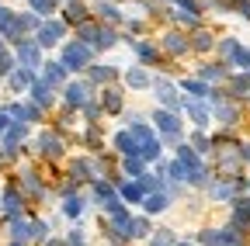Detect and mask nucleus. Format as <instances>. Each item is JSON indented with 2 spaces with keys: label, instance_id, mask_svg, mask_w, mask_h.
Segmentation results:
<instances>
[{
  "label": "nucleus",
  "instance_id": "32",
  "mask_svg": "<svg viewBox=\"0 0 250 246\" xmlns=\"http://www.w3.org/2000/svg\"><path fill=\"white\" fill-rule=\"evenodd\" d=\"M136 184L143 188V194H153V191H160V180H156V177H149V173H143Z\"/></svg>",
  "mask_w": 250,
  "mask_h": 246
},
{
  "label": "nucleus",
  "instance_id": "24",
  "mask_svg": "<svg viewBox=\"0 0 250 246\" xmlns=\"http://www.w3.org/2000/svg\"><path fill=\"white\" fill-rule=\"evenodd\" d=\"M115 76H118L115 66H94V70H90V83H111Z\"/></svg>",
  "mask_w": 250,
  "mask_h": 246
},
{
  "label": "nucleus",
  "instance_id": "3",
  "mask_svg": "<svg viewBox=\"0 0 250 246\" xmlns=\"http://www.w3.org/2000/svg\"><path fill=\"white\" fill-rule=\"evenodd\" d=\"M240 239H243V229H236V226L198 232V243H202V246H240Z\"/></svg>",
  "mask_w": 250,
  "mask_h": 246
},
{
  "label": "nucleus",
  "instance_id": "16",
  "mask_svg": "<svg viewBox=\"0 0 250 246\" xmlns=\"http://www.w3.org/2000/svg\"><path fill=\"white\" fill-rule=\"evenodd\" d=\"M7 76H11V87H14V90H24L31 80H35V70H28V66H14Z\"/></svg>",
  "mask_w": 250,
  "mask_h": 246
},
{
  "label": "nucleus",
  "instance_id": "44",
  "mask_svg": "<svg viewBox=\"0 0 250 246\" xmlns=\"http://www.w3.org/2000/svg\"><path fill=\"white\" fill-rule=\"evenodd\" d=\"M70 246H83V232H70Z\"/></svg>",
  "mask_w": 250,
  "mask_h": 246
},
{
  "label": "nucleus",
  "instance_id": "30",
  "mask_svg": "<svg viewBox=\"0 0 250 246\" xmlns=\"http://www.w3.org/2000/svg\"><path fill=\"white\" fill-rule=\"evenodd\" d=\"M212 45H215V42H212V35H208V32H198V35L191 38V49H198V52H208Z\"/></svg>",
  "mask_w": 250,
  "mask_h": 246
},
{
  "label": "nucleus",
  "instance_id": "36",
  "mask_svg": "<svg viewBox=\"0 0 250 246\" xmlns=\"http://www.w3.org/2000/svg\"><path fill=\"white\" fill-rule=\"evenodd\" d=\"M198 76H202V80H223V66H202Z\"/></svg>",
  "mask_w": 250,
  "mask_h": 246
},
{
  "label": "nucleus",
  "instance_id": "5",
  "mask_svg": "<svg viewBox=\"0 0 250 246\" xmlns=\"http://www.w3.org/2000/svg\"><path fill=\"white\" fill-rule=\"evenodd\" d=\"M59 38H62V24L59 21H39V28H35V45L39 49H52Z\"/></svg>",
  "mask_w": 250,
  "mask_h": 246
},
{
  "label": "nucleus",
  "instance_id": "39",
  "mask_svg": "<svg viewBox=\"0 0 250 246\" xmlns=\"http://www.w3.org/2000/svg\"><path fill=\"white\" fill-rule=\"evenodd\" d=\"M45 232H49L45 222H31V239H45Z\"/></svg>",
  "mask_w": 250,
  "mask_h": 246
},
{
  "label": "nucleus",
  "instance_id": "4",
  "mask_svg": "<svg viewBox=\"0 0 250 246\" xmlns=\"http://www.w3.org/2000/svg\"><path fill=\"white\" fill-rule=\"evenodd\" d=\"M132 139H136L139 149H143V152H139L143 160H156V156H160V142H156V135L143 125V121H136V125H132Z\"/></svg>",
  "mask_w": 250,
  "mask_h": 246
},
{
  "label": "nucleus",
  "instance_id": "31",
  "mask_svg": "<svg viewBox=\"0 0 250 246\" xmlns=\"http://www.w3.org/2000/svg\"><path fill=\"white\" fill-rule=\"evenodd\" d=\"M70 173H73V177H77V184H80V180H90V173H94V170H90V163L77 160V163L70 167Z\"/></svg>",
  "mask_w": 250,
  "mask_h": 246
},
{
  "label": "nucleus",
  "instance_id": "42",
  "mask_svg": "<svg viewBox=\"0 0 250 246\" xmlns=\"http://www.w3.org/2000/svg\"><path fill=\"white\" fill-rule=\"evenodd\" d=\"M80 108L87 111V118H98V114H101V108H98V104H94V101H87V104H80Z\"/></svg>",
  "mask_w": 250,
  "mask_h": 246
},
{
  "label": "nucleus",
  "instance_id": "10",
  "mask_svg": "<svg viewBox=\"0 0 250 246\" xmlns=\"http://www.w3.org/2000/svg\"><path fill=\"white\" fill-rule=\"evenodd\" d=\"M28 87H31V104H35V108H49L52 104V87H45L39 76L31 80Z\"/></svg>",
  "mask_w": 250,
  "mask_h": 246
},
{
  "label": "nucleus",
  "instance_id": "7",
  "mask_svg": "<svg viewBox=\"0 0 250 246\" xmlns=\"http://www.w3.org/2000/svg\"><path fill=\"white\" fill-rule=\"evenodd\" d=\"M0 211H4L7 219H18V215L24 211V198H21V191L7 188L4 194H0Z\"/></svg>",
  "mask_w": 250,
  "mask_h": 246
},
{
  "label": "nucleus",
  "instance_id": "25",
  "mask_svg": "<svg viewBox=\"0 0 250 246\" xmlns=\"http://www.w3.org/2000/svg\"><path fill=\"white\" fill-rule=\"evenodd\" d=\"M215 114H219V121H226V125H233V121H236V104H229V101H219L215 104Z\"/></svg>",
  "mask_w": 250,
  "mask_h": 246
},
{
  "label": "nucleus",
  "instance_id": "6",
  "mask_svg": "<svg viewBox=\"0 0 250 246\" xmlns=\"http://www.w3.org/2000/svg\"><path fill=\"white\" fill-rule=\"evenodd\" d=\"M14 49H18V59H21V66H28V70H39V45H35V38H18L14 42Z\"/></svg>",
  "mask_w": 250,
  "mask_h": 246
},
{
  "label": "nucleus",
  "instance_id": "17",
  "mask_svg": "<svg viewBox=\"0 0 250 246\" xmlns=\"http://www.w3.org/2000/svg\"><path fill=\"white\" fill-rule=\"evenodd\" d=\"M153 121H156V125H160L164 132H181V118H177V114H170V111H164V108L153 114Z\"/></svg>",
  "mask_w": 250,
  "mask_h": 246
},
{
  "label": "nucleus",
  "instance_id": "29",
  "mask_svg": "<svg viewBox=\"0 0 250 246\" xmlns=\"http://www.w3.org/2000/svg\"><path fill=\"white\" fill-rule=\"evenodd\" d=\"M184 90H188V94H195V97H208L205 80H184Z\"/></svg>",
  "mask_w": 250,
  "mask_h": 246
},
{
  "label": "nucleus",
  "instance_id": "20",
  "mask_svg": "<svg viewBox=\"0 0 250 246\" xmlns=\"http://www.w3.org/2000/svg\"><path fill=\"white\" fill-rule=\"evenodd\" d=\"M164 45H167V52H174V56H184L188 49H191V45H188V38H184L181 32H170V35L164 38Z\"/></svg>",
  "mask_w": 250,
  "mask_h": 246
},
{
  "label": "nucleus",
  "instance_id": "22",
  "mask_svg": "<svg viewBox=\"0 0 250 246\" xmlns=\"http://www.w3.org/2000/svg\"><path fill=\"white\" fill-rule=\"evenodd\" d=\"M94 198H98L104 208H108L111 201H118V198H115V188H111V184H104V180H94Z\"/></svg>",
  "mask_w": 250,
  "mask_h": 246
},
{
  "label": "nucleus",
  "instance_id": "43",
  "mask_svg": "<svg viewBox=\"0 0 250 246\" xmlns=\"http://www.w3.org/2000/svg\"><path fill=\"white\" fill-rule=\"evenodd\" d=\"M7 125H11V114H7V111H0V135H4Z\"/></svg>",
  "mask_w": 250,
  "mask_h": 246
},
{
  "label": "nucleus",
  "instance_id": "14",
  "mask_svg": "<svg viewBox=\"0 0 250 246\" xmlns=\"http://www.w3.org/2000/svg\"><path fill=\"white\" fill-rule=\"evenodd\" d=\"M181 108H184L188 114L195 118V125H202V129L208 125V108H205L202 101H181Z\"/></svg>",
  "mask_w": 250,
  "mask_h": 246
},
{
  "label": "nucleus",
  "instance_id": "47",
  "mask_svg": "<svg viewBox=\"0 0 250 246\" xmlns=\"http://www.w3.org/2000/svg\"><path fill=\"white\" fill-rule=\"evenodd\" d=\"M174 246H191V243H174Z\"/></svg>",
  "mask_w": 250,
  "mask_h": 246
},
{
  "label": "nucleus",
  "instance_id": "21",
  "mask_svg": "<svg viewBox=\"0 0 250 246\" xmlns=\"http://www.w3.org/2000/svg\"><path fill=\"white\" fill-rule=\"evenodd\" d=\"M80 38H83V45L90 49H98V38H101V28L98 24H90V21H80Z\"/></svg>",
  "mask_w": 250,
  "mask_h": 246
},
{
  "label": "nucleus",
  "instance_id": "15",
  "mask_svg": "<svg viewBox=\"0 0 250 246\" xmlns=\"http://www.w3.org/2000/svg\"><path fill=\"white\" fill-rule=\"evenodd\" d=\"M125 239H149V215H146V219H129Z\"/></svg>",
  "mask_w": 250,
  "mask_h": 246
},
{
  "label": "nucleus",
  "instance_id": "48",
  "mask_svg": "<svg viewBox=\"0 0 250 246\" xmlns=\"http://www.w3.org/2000/svg\"><path fill=\"white\" fill-rule=\"evenodd\" d=\"M11 246H24V243H11Z\"/></svg>",
  "mask_w": 250,
  "mask_h": 246
},
{
  "label": "nucleus",
  "instance_id": "8",
  "mask_svg": "<svg viewBox=\"0 0 250 246\" xmlns=\"http://www.w3.org/2000/svg\"><path fill=\"white\" fill-rule=\"evenodd\" d=\"M153 87H156V94H160V101H164V111H177V108H181V97H177L174 83H167V80H156Z\"/></svg>",
  "mask_w": 250,
  "mask_h": 246
},
{
  "label": "nucleus",
  "instance_id": "45",
  "mask_svg": "<svg viewBox=\"0 0 250 246\" xmlns=\"http://www.w3.org/2000/svg\"><path fill=\"white\" fill-rule=\"evenodd\" d=\"M49 246H66V239H49Z\"/></svg>",
  "mask_w": 250,
  "mask_h": 246
},
{
  "label": "nucleus",
  "instance_id": "1",
  "mask_svg": "<svg viewBox=\"0 0 250 246\" xmlns=\"http://www.w3.org/2000/svg\"><path fill=\"white\" fill-rule=\"evenodd\" d=\"M177 163L188 170V180H191V184H198V188H205V184H208V170H205L202 156H198L191 146H177Z\"/></svg>",
  "mask_w": 250,
  "mask_h": 246
},
{
  "label": "nucleus",
  "instance_id": "34",
  "mask_svg": "<svg viewBox=\"0 0 250 246\" xmlns=\"http://www.w3.org/2000/svg\"><path fill=\"white\" fill-rule=\"evenodd\" d=\"M149 246H174V232H153Z\"/></svg>",
  "mask_w": 250,
  "mask_h": 246
},
{
  "label": "nucleus",
  "instance_id": "27",
  "mask_svg": "<svg viewBox=\"0 0 250 246\" xmlns=\"http://www.w3.org/2000/svg\"><path fill=\"white\" fill-rule=\"evenodd\" d=\"M125 83L136 87V90H143V87H149V73L146 70H129V73H125Z\"/></svg>",
  "mask_w": 250,
  "mask_h": 246
},
{
  "label": "nucleus",
  "instance_id": "19",
  "mask_svg": "<svg viewBox=\"0 0 250 246\" xmlns=\"http://www.w3.org/2000/svg\"><path fill=\"white\" fill-rule=\"evenodd\" d=\"M7 229H11L14 243H28V239H31V222H24L21 215H18V219H11V226H7Z\"/></svg>",
  "mask_w": 250,
  "mask_h": 246
},
{
  "label": "nucleus",
  "instance_id": "12",
  "mask_svg": "<svg viewBox=\"0 0 250 246\" xmlns=\"http://www.w3.org/2000/svg\"><path fill=\"white\" fill-rule=\"evenodd\" d=\"M7 114L14 118V121H39V114H42V108H35V104H11L7 108Z\"/></svg>",
  "mask_w": 250,
  "mask_h": 246
},
{
  "label": "nucleus",
  "instance_id": "2",
  "mask_svg": "<svg viewBox=\"0 0 250 246\" xmlns=\"http://www.w3.org/2000/svg\"><path fill=\"white\" fill-rule=\"evenodd\" d=\"M59 66L66 70V73H80L90 66V49L83 42H66L62 45V56H59Z\"/></svg>",
  "mask_w": 250,
  "mask_h": 246
},
{
  "label": "nucleus",
  "instance_id": "46",
  "mask_svg": "<svg viewBox=\"0 0 250 246\" xmlns=\"http://www.w3.org/2000/svg\"><path fill=\"white\" fill-rule=\"evenodd\" d=\"M243 160H247V163H250V146H243Z\"/></svg>",
  "mask_w": 250,
  "mask_h": 246
},
{
  "label": "nucleus",
  "instance_id": "26",
  "mask_svg": "<svg viewBox=\"0 0 250 246\" xmlns=\"http://www.w3.org/2000/svg\"><path fill=\"white\" fill-rule=\"evenodd\" d=\"M118 194H122L125 201H143V198H146L139 184H122V180H118Z\"/></svg>",
  "mask_w": 250,
  "mask_h": 246
},
{
  "label": "nucleus",
  "instance_id": "33",
  "mask_svg": "<svg viewBox=\"0 0 250 246\" xmlns=\"http://www.w3.org/2000/svg\"><path fill=\"white\" fill-rule=\"evenodd\" d=\"M104 97H108V101H104V108H108L111 114H118V111H122V94H118V90H108Z\"/></svg>",
  "mask_w": 250,
  "mask_h": 246
},
{
  "label": "nucleus",
  "instance_id": "18",
  "mask_svg": "<svg viewBox=\"0 0 250 246\" xmlns=\"http://www.w3.org/2000/svg\"><path fill=\"white\" fill-rule=\"evenodd\" d=\"M39 149L45 152V156H59V152H62V142H59V135L42 132V135H39Z\"/></svg>",
  "mask_w": 250,
  "mask_h": 246
},
{
  "label": "nucleus",
  "instance_id": "28",
  "mask_svg": "<svg viewBox=\"0 0 250 246\" xmlns=\"http://www.w3.org/2000/svg\"><path fill=\"white\" fill-rule=\"evenodd\" d=\"M62 211H66V219H80V211H83V201L77 194H66V201H62Z\"/></svg>",
  "mask_w": 250,
  "mask_h": 246
},
{
  "label": "nucleus",
  "instance_id": "13",
  "mask_svg": "<svg viewBox=\"0 0 250 246\" xmlns=\"http://www.w3.org/2000/svg\"><path fill=\"white\" fill-rule=\"evenodd\" d=\"M115 149L122 152V156H139V152H143L139 142L132 139V132H118V135H115ZM139 160H143V156H139Z\"/></svg>",
  "mask_w": 250,
  "mask_h": 246
},
{
  "label": "nucleus",
  "instance_id": "38",
  "mask_svg": "<svg viewBox=\"0 0 250 246\" xmlns=\"http://www.w3.org/2000/svg\"><path fill=\"white\" fill-rule=\"evenodd\" d=\"M191 149H195L198 156H202V152H208V149H212V142H208V139H205V135L198 132V135H195V142H191Z\"/></svg>",
  "mask_w": 250,
  "mask_h": 246
},
{
  "label": "nucleus",
  "instance_id": "49",
  "mask_svg": "<svg viewBox=\"0 0 250 246\" xmlns=\"http://www.w3.org/2000/svg\"><path fill=\"white\" fill-rule=\"evenodd\" d=\"M247 188H250V184H247Z\"/></svg>",
  "mask_w": 250,
  "mask_h": 246
},
{
  "label": "nucleus",
  "instance_id": "11",
  "mask_svg": "<svg viewBox=\"0 0 250 246\" xmlns=\"http://www.w3.org/2000/svg\"><path fill=\"white\" fill-rule=\"evenodd\" d=\"M90 101V83H70L66 87V104L70 108H80Z\"/></svg>",
  "mask_w": 250,
  "mask_h": 246
},
{
  "label": "nucleus",
  "instance_id": "37",
  "mask_svg": "<svg viewBox=\"0 0 250 246\" xmlns=\"http://www.w3.org/2000/svg\"><path fill=\"white\" fill-rule=\"evenodd\" d=\"M136 52H139V59H146V63H153V59H156V49L146 45V42H136Z\"/></svg>",
  "mask_w": 250,
  "mask_h": 246
},
{
  "label": "nucleus",
  "instance_id": "9",
  "mask_svg": "<svg viewBox=\"0 0 250 246\" xmlns=\"http://www.w3.org/2000/svg\"><path fill=\"white\" fill-rule=\"evenodd\" d=\"M143 208H146V215H160V211H167V208H170V194L153 191V194H146V198H143Z\"/></svg>",
  "mask_w": 250,
  "mask_h": 246
},
{
  "label": "nucleus",
  "instance_id": "41",
  "mask_svg": "<svg viewBox=\"0 0 250 246\" xmlns=\"http://www.w3.org/2000/svg\"><path fill=\"white\" fill-rule=\"evenodd\" d=\"M170 177H177V180H188V170H184V167L174 160V163H170Z\"/></svg>",
  "mask_w": 250,
  "mask_h": 246
},
{
  "label": "nucleus",
  "instance_id": "23",
  "mask_svg": "<svg viewBox=\"0 0 250 246\" xmlns=\"http://www.w3.org/2000/svg\"><path fill=\"white\" fill-rule=\"evenodd\" d=\"M42 70H45V80H42L45 87H59V83H62V76H66V70H62L59 63H45Z\"/></svg>",
  "mask_w": 250,
  "mask_h": 246
},
{
  "label": "nucleus",
  "instance_id": "40",
  "mask_svg": "<svg viewBox=\"0 0 250 246\" xmlns=\"http://www.w3.org/2000/svg\"><path fill=\"white\" fill-rule=\"evenodd\" d=\"M233 90H236V94H247V90H250V76H236L233 80Z\"/></svg>",
  "mask_w": 250,
  "mask_h": 246
},
{
  "label": "nucleus",
  "instance_id": "35",
  "mask_svg": "<svg viewBox=\"0 0 250 246\" xmlns=\"http://www.w3.org/2000/svg\"><path fill=\"white\" fill-rule=\"evenodd\" d=\"M28 4H31V11H35V14H52V11H56L52 0H28Z\"/></svg>",
  "mask_w": 250,
  "mask_h": 246
}]
</instances>
